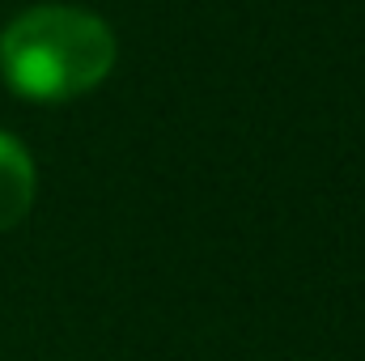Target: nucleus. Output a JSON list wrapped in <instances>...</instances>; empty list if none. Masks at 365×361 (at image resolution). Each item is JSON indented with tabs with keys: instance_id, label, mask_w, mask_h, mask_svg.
I'll list each match as a JSON object with an SVG mask.
<instances>
[{
	"instance_id": "f257e3e1",
	"label": "nucleus",
	"mask_w": 365,
	"mask_h": 361,
	"mask_svg": "<svg viewBox=\"0 0 365 361\" xmlns=\"http://www.w3.org/2000/svg\"><path fill=\"white\" fill-rule=\"evenodd\" d=\"M110 26L77 4H34L0 34V73L30 102H68L98 90L115 68Z\"/></svg>"
},
{
	"instance_id": "f03ea898",
	"label": "nucleus",
	"mask_w": 365,
	"mask_h": 361,
	"mask_svg": "<svg viewBox=\"0 0 365 361\" xmlns=\"http://www.w3.org/2000/svg\"><path fill=\"white\" fill-rule=\"evenodd\" d=\"M34 204V162L21 141L0 132V234L21 225Z\"/></svg>"
}]
</instances>
